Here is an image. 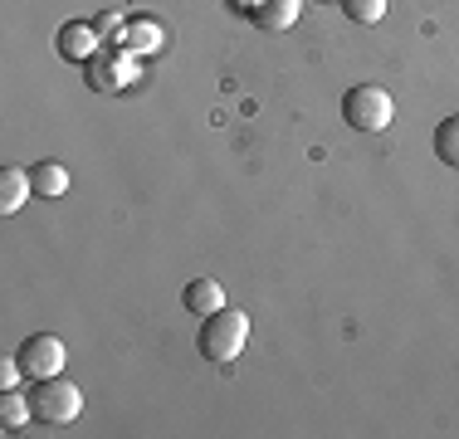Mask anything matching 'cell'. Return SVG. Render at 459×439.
Here are the masks:
<instances>
[{
    "label": "cell",
    "instance_id": "cell-1",
    "mask_svg": "<svg viewBox=\"0 0 459 439\" xmlns=\"http://www.w3.org/2000/svg\"><path fill=\"white\" fill-rule=\"evenodd\" d=\"M249 342V317L235 313V307H221V313H211L201 323V337H195V347H201L205 361H215V366H225V361H235L239 351Z\"/></svg>",
    "mask_w": 459,
    "mask_h": 439
},
{
    "label": "cell",
    "instance_id": "cell-2",
    "mask_svg": "<svg viewBox=\"0 0 459 439\" xmlns=\"http://www.w3.org/2000/svg\"><path fill=\"white\" fill-rule=\"evenodd\" d=\"M79 410H83V391L74 386V381H64V376H49V381H35L30 386V415H35L39 425H69V420H79Z\"/></svg>",
    "mask_w": 459,
    "mask_h": 439
},
{
    "label": "cell",
    "instance_id": "cell-3",
    "mask_svg": "<svg viewBox=\"0 0 459 439\" xmlns=\"http://www.w3.org/2000/svg\"><path fill=\"white\" fill-rule=\"evenodd\" d=\"M391 117H396V103L381 83H357L342 93V123L357 132H386Z\"/></svg>",
    "mask_w": 459,
    "mask_h": 439
},
{
    "label": "cell",
    "instance_id": "cell-4",
    "mask_svg": "<svg viewBox=\"0 0 459 439\" xmlns=\"http://www.w3.org/2000/svg\"><path fill=\"white\" fill-rule=\"evenodd\" d=\"M15 357H20V366H25L30 381H49V376H64V361H69V351H64L59 337L35 332V337H25V342H20Z\"/></svg>",
    "mask_w": 459,
    "mask_h": 439
},
{
    "label": "cell",
    "instance_id": "cell-5",
    "mask_svg": "<svg viewBox=\"0 0 459 439\" xmlns=\"http://www.w3.org/2000/svg\"><path fill=\"white\" fill-rule=\"evenodd\" d=\"M127 79H133V59L127 54H113L108 59L103 49L89 59V88H98V93H108V88H123Z\"/></svg>",
    "mask_w": 459,
    "mask_h": 439
},
{
    "label": "cell",
    "instance_id": "cell-6",
    "mask_svg": "<svg viewBox=\"0 0 459 439\" xmlns=\"http://www.w3.org/2000/svg\"><path fill=\"white\" fill-rule=\"evenodd\" d=\"M181 303H186V313L211 317V313H221V307H225V288L215 279H191V283H186V293H181Z\"/></svg>",
    "mask_w": 459,
    "mask_h": 439
},
{
    "label": "cell",
    "instance_id": "cell-7",
    "mask_svg": "<svg viewBox=\"0 0 459 439\" xmlns=\"http://www.w3.org/2000/svg\"><path fill=\"white\" fill-rule=\"evenodd\" d=\"M59 54L64 59H93L98 54V25H83V20L64 25L59 30Z\"/></svg>",
    "mask_w": 459,
    "mask_h": 439
},
{
    "label": "cell",
    "instance_id": "cell-8",
    "mask_svg": "<svg viewBox=\"0 0 459 439\" xmlns=\"http://www.w3.org/2000/svg\"><path fill=\"white\" fill-rule=\"evenodd\" d=\"M35 195V185H30V171H20V167H5L0 171V215H15L20 205Z\"/></svg>",
    "mask_w": 459,
    "mask_h": 439
},
{
    "label": "cell",
    "instance_id": "cell-9",
    "mask_svg": "<svg viewBox=\"0 0 459 439\" xmlns=\"http://www.w3.org/2000/svg\"><path fill=\"white\" fill-rule=\"evenodd\" d=\"M299 10H303V0H259L255 10H249V15H255V25L259 30H289L293 20H299Z\"/></svg>",
    "mask_w": 459,
    "mask_h": 439
},
{
    "label": "cell",
    "instance_id": "cell-10",
    "mask_svg": "<svg viewBox=\"0 0 459 439\" xmlns=\"http://www.w3.org/2000/svg\"><path fill=\"white\" fill-rule=\"evenodd\" d=\"M30 185H35V195H45V201H59V195L69 191V171H64L59 161H35V167H30Z\"/></svg>",
    "mask_w": 459,
    "mask_h": 439
},
{
    "label": "cell",
    "instance_id": "cell-11",
    "mask_svg": "<svg viewBox=\"0 0 459 439\" xmlns=\"http://www.w3.org/2000/svg\"><path fill=\"white\" fill-rule=\"evenodd\" d=\"M30 420H35V415H30V395H20V391H0V430L15 435V430H25Z\"/></svg>",
    "mask_w": 459,
    "mask_h": 439
},
{
    "label": "cell",
    "instance_id": "cell-12",
    "mask_svg": "<svg viewBox=\"0 0 459 439\" xmlns=\"http://www.w3.org/2000/svg\"><path fill=\"white\" fill-rule=\"evenodd\" d=\"M435 157H440L445 167H459V113L440 117V127H435Z\"/></svg>",
    "mask_w": 459,
    "mask_h": 439
},
{
    "label": "cell",
    "instance_id": "cell-13",
    "mask_svg": "<svg viewBox=\"0 0 459 439\" xmlns=\"http://www.w3.org/2000/svg\"><path fill=\"white\" fill-rule=\"evenodd\" d=\"M342 15L357 20V25H381V15H386V0H342Z\"/></svg>",
    "mask_w": 459,
    "mask_h": 439
},
{
    "label": "cell",
    "instance_id": "cell-14",
    "mask_svg": "<svg viewBox=\"0 0 459 439\" xmlns=\"http://www.w3.org/2000/svg\"><path fill=\"white\" fill-rule=\"evenodd\" d=\"M123 39H127V49H147V54L161 49V30H157V25H133Z\"/></svg>",
    "mask_w": 459,
    "mask_h": 439
},
{
    "label": "cell",
    "instance_id": "cell-15",
    "mask_svg": "<svg viewBox=\"0 0 459 439\" xmlns=\"http://www.w3.org/2000/svg\"><path fill=\"white\" fill-rule=\"evenodd\" d=\"M20 376H25V366H20V357H5L0 361V391H15Z\"/></svg>",
    "mask_w": 459,
    "mask_h": 439
},
{
    "label": "cell",
    "instance_id": "cell-16",
    "mask_svg": "<svg viewBox=\"0 0 459 439\" xmlns=\"http://www.w3.org/2000/svg\"><path fill=\"white\" fill-rule=\"evenodd\" d=\"M98 35H117V39H123V15H103V20H98Z\"/></svg>",
    "mask_w": 459,
    "mask_h": 439
},
{
    "label": "cell",
    "instance_id": "cell-17",
    "mask_svg": "<svg viewBox=\"0 0 459 439\" xmlns=\"http://www.w3.org/2000/svg\"><path fill=\"white\" fill-rule=\"evenodd\" d=\"M230 5H235V10H255L259 0H230Z\"/></svg>",
    "mask_w": 459,
    "mask_h": 439
}]
</instances>
